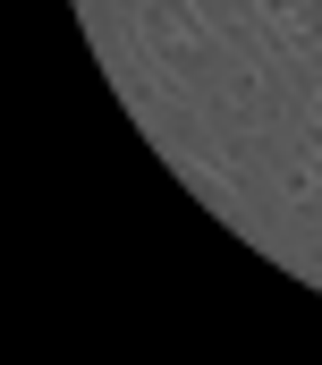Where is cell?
Segmentation results:
<instances>
[{
    "mask_svg": "<svg viewBox=\"0 0 322 365\" xmlns=\"http://www.w3.org/2000/svg\"><path fill=\"white\" fill-rule=\"evenodd\" d=\"M280 187H289L297 204H322V162H314V153H297V162L280 170Z\"/></svg>",
    "mask_w": 322,
    "mask_h": 365,
    "instance_id": "cell-3",
    "label": "cell"
},
{
    "mask_svg": "<svg viewBox=\"0 0 322 365\" xmlns=\"http://www.w3.org/2000/svg\"><path fill=\"white\" fill-rule=\"evenodd\" d=\"M263 26H271V43L306 51V43H322V0H263Z\"/></svg>",
    "mask_w": 322,
    "mask_h": 365,
    "instance_id": "cell-2",
    "label": "cell"
},
{
    "mask_svg": "<svg viewBox=\"0 0 322 365\" xmlns=\"http://www.w3.org/2000/svg\"><path fill=\"white\" fill-rule=\"evenodd\" d=\"M306 119H314V136H322V93H314V110H306Z\"/></svg>",
    "mask_w": 322,
    "mask_h": 365,
    "instance_id": "cell-4",
    "label": "cell"
},
{
    "mask_svg": "<svg viewBox=\"0 0 322 365\" xmlns=\"http://www.w3.org/2000/svg\"><path fill=\"white\" fill-rule=\"evenodd\" d=\"M136 34H145L153 51H170V60H204V17H195L187 0H153V9L136 17Z\"/></svg>",
    "mask_w": 322,
    "mask_h": 365,
    "instance_id": "cell-1",
    "label": "cell"
}]
</instances>
